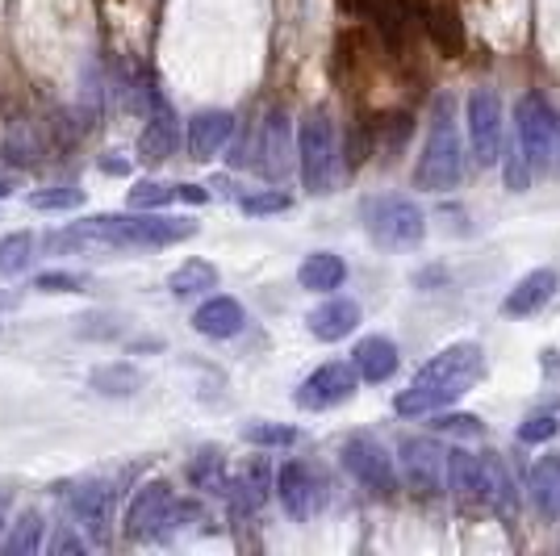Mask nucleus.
<instances>
[{"instance_id":"obj_39","label":"nucleus","mask_w":560,"mask_h":556,"mask_svg":"<svg viewBox=\"0 0 560 556\" xmlns=\"http://www.w3.org/2000/svg\"><path fill=\"white\" fill-rule=\"evenodd\" d=\"M80 548H84V544H80V535L71 532V528H63V532H59V535H55V540H50V553H55V556L80 553Z\"/></svg>"},{"instance_id":"obj_42","label":"nucleus","mask_w":560,"mask_h":556,"mask_svg":"<svg viewBox=\"0 0 560 556\" xmlns=\"http://www.w3.org/2000/svg\"><path fill=\"white\" fill-rule=\"evenodd\" d=\"M557 126H560V121H557Z\"/></svg>"},{"instance_id":"obj_27","label":"nucleus","mask_w":560,"mask_h":556,"mask_svg":"<svg viewBox=\"0 0 560 556\" xmlns=\"http://www.w3.org/2000/svg\"><path fill=\"white\" fill-rule=\"evenodd\" d=\"M231 498H234V507H238V510H256L259 502L268 498V468H264L259 461L252 464V468H247V473L234 482Z\"/></svg>"},{"instance_id":"obj_1","label":"nucleus","mask_w":560,"mask_h":556,"mask_svg":"<svg viewBox=\"0 0 560 556\" xmlns=\"http://www.w3.org/2000/svg\"><path fill=\"white\" fill-rule=\"evenodd\" d=\"M197 234V222L188 218H155V213H101L71 222L68 231L50 234V247L63 252H126V247H172Z\"/></svg>"},{"instance_id":"obj_2","label":"nucleus","mask_w":560,"mask_h":556,"mask_svg":"<svg viewBox=\"0 0 560 556\" xmlns=\"http://www.w3.org/2000/svg\"><path fill=\"white\" fill-rule=\"evenodd\" d=\"M486 372V351L481 344H452L444 348L431 364H422L419 377L410 381V390L397 394V415L406 418H422V415H435L452 406L456 397H465Z\"/></svg>"},{"instance_id":"obj_16","label":"nucleus","mask_w":560,"mask_h":556,"mask_svg":"<svg viewBox=\"0 0 560 556\" xmlns=\"http://www.w3.org/2000/svg\"><path fill=\"white\" fill-rule=\"evenodd\" d=\"M151 121H147V130H142L139 139V151L147 163H164L172 151H176V114H172V105H167L160 93H151Z\"/></svg>"},{"instance_id":"obj_28","label":"nucleus","mask_w":560,"mask_h":556,"mask_svg":"<svg viewBox=\"0 0 560 556\" xmlns=\"http://www.w3.org/2000/svg\"><path fill=\"white\" fill-rule=\"evenodd\" d=\"M427 25H431V34H435V43L444 50H456L465 47V30H460V22H456V13L447 9V4H440V9H427Z\"/></svg>"},{"instance_id":"obj_13","label":"nucleus","mask_w":560,"mask_h":556,"mask_svg":"<svg viewBox=\"0 0 560 556\" xmlns=\"http://www.w3.org/2000/svg\"><path fill=\"white\" fill-rule=\"evenodd\" d=\"M234 135V114L226 109H206L188 121V155L192 160H213Z\"/></svg>"},{"instance_id":"obj_21","label":"nucleus","mask_w":560,"mask_h":556,"mask_svg":"<svg viewBox=\"0 0 560 556\" xmlns=\"http://www.w3.org/2000/svg\"><path fill=\"white\" fill-rule=\"evenodd\" d=\"M527 494H532V507L548 519L560 514V456H544L536 461L532 477H527Z\"/></svg>"},{"instance_id":"obj_14","label":"nucleus","mask_w":560,"mask_h":556,"mask_svg":"<svg viewBox=\"0 0 560 556\" xmlns=\"http://www.w3.org/2000/svg\"><path fill=\"white\" fill-rule=\"evenodd\" d=\"M109 510H114V494L109 486H75L71 489V514L80 519V528L93 535L96 544H105V535H109Z\"/></svg>"},{"instance_id":"obj_32","label":"nucleus","mask_w":560,"mask_h":556,"mask_svg":"<svg viewBox=\"0 0 560 556\" xmlns=\"http://www.w3.org/2000/svg\"><path fill=\"white\" fill-rule=\"evenodd\" d=\"M247 443H256V448H289V443H298V431L280 427V422H256V427H247Z\"/></svg>"},{"instance_id":"obj_30","label":"nucleus","mask_w":560,"mask_h":556,"mask_svg":"<svg viewBox=\"0 0 560 556\" xmlns=\"http://www.w3.org/2000/svg\"><path fill=\"white\" fill-rule=\"evenodd\" d=\"M180 193L176 185H160V181H139V185L130 188V209H155V206H167V201H176Z\"/></svg>"},{"instance_id":"obj_22","label":"nucleus","mask_w":560,"mask_h":556,"mask_svg":"<svg viewBox=\"0 0 560 556\" xmlns=\"http://www.w3.org/2000/svg\"><path fill=\"white\" fill-rule=\"evenodd\" d=\"M218 285V268H213L210 259H185L172 277H167V289L176 293V298H197V293H206Z\"/></svg>"},{"instance_id":"obj_26","label":"nucleus","mask_w":560,"mask_h":556,"mask_svg":"<svg viewBox=\"0 0 560 556\" xmlns=\"http://www.w3.org/2000/svg\"><path fill=\"white\" fill-rule=\"evenodd\" d=\"M34 259V234L30 231H13L0 239V277H18L30 268Z\"/></svg>"},{"instance_id":"obj_29","label":"nucleus","mask_w":560,"mask_h":556,"mask_svg":"<svg viewBox=\"0 0 560 556\" xmlns=\"http://www.w3.org/2000/svg\"><path fill=\"white\" fill-rule=\"evenodd\" d=\"M93 385L101 394H135V385H139V372L126 369V364H114V369H101L93 372Z\"/></svg>"},{"instance_id":"obj_38","label":"nucleus","mask_w":560,"mask_h":556,"mask_svg":"<svg viewBox=\"0 0 560 556\" xmlns=\"http://www.w3.org/2000/svg\"><path fill=\"white\" fill-rule=\"evenodd\" d=\"M506 185H511V193H523V188H527V160L514 155V151H511V160H506Z\"/></svg>"},{"instance_id":"obj_25","label":"nucleus","mask_w":560,"mask_h":556,"mask_svg":"<svg viewBox=\"0 0 560 556\" xmlns=\"http://www.w3.org/2000/svg\"><path fill=\"white\" fill-rule=\"evenodd\" d=\"M43 532H47V519L38 510H25L22 519L13 523V535L4 540V553L9 556H30L43 548Z\"/></svg>"},{"instance_id":"obj_15","label":"nucleus","mask_w":560,"mask_h":556,"mask_svg":"<svg viewBox=\"0 0 560 556\" xmlns=\"http://www.w3.org/2000/svg\"><path fill=\"white\" fill-rule=\"evenodd\" d=\"M560 277L552 268H536V273H527V277L514 285L511 293H506V302H502V314H511V318H527V314H536L544 305L552 302V293H557Z\"/></svg>"},{"instance_id":"obj_24","label":"nucleus","mask_w":560,"mask_h":556,"mask_svg":"<svg viewBox=\"0 0 560 556\" xmlns=\"http://www.w3.org/2000/svg\"><path fill=\"white\" fill-rule=\"evenodd\" d=\"M481 477H486V494H481V502H490L498 510H514L518 507V498H514V482L506 477V468L498 456H481Z\"/></svg>"},{"instance_id":"obj_4","label":"nucleus","mask_w":560,"mask_h":556,"mask_svg":"<svg viewBox=\"0 0 560 556\" xmlns=\"http://www.w3.org/2000/svg\"><path fill=\"white\" fill-rule=\"evenodd\" d=\"M364 231L376 247H389V252H410L419 247L422 234H427V218L410 197H369L364 201Z\"/></svg>"},{"instance_id":"obj_6","label":"nucleus","mask_w":560,"mask_h":556,"mask_svg":"<svg viewBox=\"0 0 560 556\" xmlns=\"http://www.w3.org/2000/svg\"><path fill=\"white\" fill-rule=\"evenodd\" d=\"M339 461H343V468H348L360 486L373 489V494H394L397 489L394 456L373 436H348L343 448H339Z\"/></svg>"},{"instance_id":"obj_33","label":"nucleus","mask_w":560,"mask_h":556,"mask_svg":"<svg viewBox=\"0 0 560 556\" xmlns=\"http://www.w3.org/2000/svg\"><path fill=\"white\" fill-rule=\"evenodd\" d=\"M30 206L34 209H75L84 206V188H43V193H30Z\"/></svg>"},{"instance_id":"obj_31","label":"nucleus","mask_w":560,"mask_h":556,"mask_svg":"<svg viewBox=\"0 0 560 556\" xmlns=\"http://www.w3.org/2000/svg\"><path fill=\"white\" fill-rule=\"evenodd\" d=\"M238 206H243V213H252V218H264V213H284V209L293 206V197H289V193H280V188H268V193H252V197H243Z\"/></svg>"},{"instance_id":"obj_40","label":"nucleus","mask_w":560,"mask_h":556,"mask_svg":"<svg viewBox=\"0 0 560 556\" xmlns=\"http://www.w3.org/2000/svg\"><path fill=\"white\" fill-rule=\"evenodd\" d=\"M9 502H13V498H9V489H0V532L9 528Z\"/></svg>"},{"instance_id":"obj_5","label":"nucleus","mask_w":560,"mask_h":556,"mask_svg":"<svg viewBox=\"0 0 560 556\" xmlns=\"http://www.w3.org/2000/svg\"><path fill=\"white\" fill-rule=\"evenodd\" d=\"M298 163H302V185L314 197H327L335 185V130L327 109H310L298 126Z\"/></svg>"},{"instance_id":"obj_11","label":"nucleus","mask_w":560,"mask_h":556,"mask_svg":"<svg viewBox=\"0 0 560 556\" xmlns=\"http://www.w3.org/2000/svg\"><path fill=\"white\" fill-rule=\"evenodd\" d=\"M351 394H355V369L351 364H323V369H314L305 377L293 402L302 410H330V406L348 402Z\"/></svg>"},{"instance_id":"obj_19","label":"nucleus","mask_w":560,"mask_h":556,"mask_svg":"<svg viewBox=\"0 0 560 556\" xmlns=\"http://www.w3.org/2000/svg\"><path fill=\"white\" fill-rule=\"evenodd\" d=\"M243 323H247V314H243V305L234 302V298H210L192 314V326L201 335H210V339H231V335L243 331Z\"/></svg>"},{"instance_id":"obj_7","label":"nucleus","mask_w":560,"mask_h":556,"mask_svg":"<svg viewBox=\"0 0 560 556\" xmlns=\"http://www.w3.org/2000/svg\"><path fill=\"white\" fill-rule=\"evenodd\" d=\"M514 126H518V151L527 163H548L557 151V114L539 93H527L514 109Z\"/></svg>"},{"instance_id":"obj_3","label":"nucleus","mask_w":560,"mask_h":556,"mask_svg":"<svg viewBox=\"0 0 560 556\" xmlns=\"http://www.w3.org/2000/svg\"><path fill=\"white\" fill-rule=\"evenodd\" d=\"M460 130H456V117H452V96H440L431 121H427V142H422V155L415 163V188L422 193H444L456 188L460 181Z\"/></svg>"},{"instance_id":"obj_23","label":"nucleus","mask_w":560,"mask_h":556,"mask_svg":"<svg viewBox=\"0 0 560 556\" xmlns=\"http://www.w3.org/2000/svg\"><path fill=\"white\" fill-rule=\"evenodd\" d=\"M284 163H289V117L284 109H272L264 126V167L272 176H284Z\"/></svg>"},{"instance_id":"obj_20","label":"nucleus","mask_w":560,"mask_h":556,"mask_svg":"<svg viewBox=\"0 0 560 556\" xmlns=\"http://www.w3.org/2000/svg\"><path fill=\"white\" fill-rule=\"evenodd\" d=\"M343 277H348V264L335 252L305 255L302 268H298V280H302V289H310V293H330V289L343 285Z\"/></svg>"},{"instance_id":"obj_34","label":"nucleus","mask_w":560,"mask_h":556,"mask_svg":"<svg viewBox=\"0 0 560 556\" xmlns=\"http://www.w3.org/2000/svg\"><path fill=\"white\" fill-rule=\"evenodd\" d=\"M188 477L201 489H222L226 486V477H222V456H218V452H201V456L192 461V468H188Z\"/></svg>"},{"instance_id":"obj_8","label":"nucleus","mask_w":560,"mask_h":556,"mask_svg":"<svg viewBox=\"0 0 560 556\" xmlns=\"http://www.w3.org/2000/svg\"><path fill=\"white\" fill-rule=\"evenodd\" d=\"M468 142H472V160L481 167L498 163L502 155V96L493 89L468 93Z\"/></svg>"},{"instance_id":"obj_17","label":"nucleus","mask_w":560,"mask_h":556,"mask_svg":"<svg viewBox=\"0 0 560 556\" xmlns=\"http://www.w3.org/2000/svg\"><path fill=\"white\" fill-rule=\"evenodd\" d=\"M305 323H310V335H314V339L339 344V339H348L351 331L360 326V305L351 302V298H335V302L318 305Z\"/></svg>"},{"instance_id":"obj_35","label":"nucleus","mask_w":560,"mask_h":556,"mask_svg":"<svg viewBox=\"0 0 560 556\" xmlns=\"http://www.w3.org/2000/svg\"><path fill=\"white\" fill-rule=\"evenodd\" d=\"M84 285L89 277H80V273H43L34 280V289H43V293H80Z\"/></svg>"},{"instance_id":"obj_10","label":"nucleus","mask_w":560,"mask_h":556,"mask_svg":"<svg viewBox=\"0 0 560 556\" xmlns=\"http://www.w3.org/2000/svg\"><path fill=\"white\" fill-rule=\"evenodd\" d=\"M277 498L293 519H314L318 507H323V482H318V473L310 464L289 461L280 464L277 473Z\"/></svg>"},{"instance_id":"obj_41","label":"nucleus","mask_w":560,"mask_h":556,"mask_svg":"<svg viewBox=\"0 0 560 556\" xmlns=\"http://www.w3.org/2000/svg\"><path fill=\"white\" fill-rule=\"evenodd\" d=\"M9 193H13V185H9V181H0V201H4Z\"/></svg>"},{"instance_id":"obj_12","label":"nucleus","mask_w":560,"mask_h":556,"mask_svg":"<svg viewBox=\"0 0 560 556\" xmlns=\"http://www.w3.org/2000/svg\"><path fill=\"white\" fill-rule=\"evenodd\" d=\"M172 486L167 482H147L135 494V502L126 510V535L130 540H151L167 532V514H172Z\"/></svg>"},{"instance_id":"obj_37","label":"nucleus","mask_w":560,"mask_h":556,"mask_svg":"<svg viewBox=\"0 0 560 556\" xmlns=\"http://www.w3.org/2000/svg\"><path fill=\"white\" fill-rule=\"evenodd\" d=\"M552 436H557V418L552 415H536L518 427V440L523 443H544V440H552Z\"/></svg>"},{"instance_id":"obj_9","label":"nucleus","mask_w":560,"mask_h":556,"mask_svg":"<svg viewBox=\"0 0 560 556\" xmlns=\"http://www.w3.org/2000/svg\"><path fill=\"white\" fill-rule=\"evenodd\" d=\"M401 468L422 494H447V448L435 440H401Z\"/></svg>"},{"instance_id":"obj_36","label":"nucleus","mask_w":560,"mask_h":556,"mask_svg":"<svg viewBox=\"0 0 560 556\" xmlns=\"http://www.w3.org/2000/svg\"><path fill=\"white\" fill-rule=\"evenodd\" d=\"M435 431H447V436H481L486 427H481V418H472V415H440L435 422H431Z\"/></svg>"},{"instance_id":"obj_18","label":"nucleus","mask_w":560,"mask_h":556,"mask_svg":"<svg viewBox=\"0 0 560 556\" xmlns=\"http://www.w3.org/2000/svg\"><path fill=\"white\" fill-rule=\"evenodd\" d=\"M351 369H355V377H364V381H373V385L389 381V377L397 372L394 339H385V335H369V339H360L355 351H351Z\"/></svg>"}]
</instances>
